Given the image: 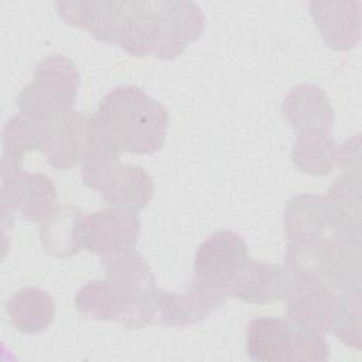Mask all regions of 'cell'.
Segmentation results:
<instances>
[{
  "label": "cell",
  "mask_w": 362,
  "mask_h": 362,
  "mask_svg": "<svg viewBox=\"0 0 362 362\" xmlns=\"http://www.w3.org/2000/svg\"><path fill=\"white\" fill-rule=\"evenodd\" d=\"M61 17L98 41L117 44L136 58L175 59L205 30V16L192 1H64Z\"/></svg>",
  "instance_id": "cell-1"
},
{
  "label": "cell",
  "mask_w": 362,
  "mask_h": 362,
  "mask_svg": "<svg viewBox=\"0 0 362 362\" xmlns=\"http://www.w3.org/2000/svg\"><path fill=\"white\" fill-rule=\"evenodd\" d=\"M103 280L86 283L76 293V310L98 321H117L126 329L150 324L157 311L156 277L136 250L103 259Z\"/></svg>",
  "instance_id": "cell-2"
},
{
  "label": "cell",
  "mask_w": 362,
  "mask_h": 362,
  "mask_svg": "<svg viewBox=\"0 0 362 362\" xmlns=\"http://www.w3.org/2000/svg\"><path fill=\"white\" fill-rule=\"evenodd\" d=\"M167 127L168 112L160 102L134 85L117 86L90 116L89 148L153 154L164 146Z\"/></svg>",
  "instance_id": "cell-3"
},
{
  "label": "cell",
  "mask_w": 362,
  "mask_h": 362,
  "mask_svg": "<svg viewBox=\"0 0 362 362\" xmlns=\"http://www.w3.org/2000/svg\"><path fill=\"white\" fill-rule=\"evenodd\" d=\"M82 181L112 208L132 212L143 211L154 192L153 180L141 167L124 164L120 156L95 148L82 158Z\"/></svg>",
  "instance_id": "cell-4"
},
{
  "label": "cell",
  "mask_w": 362,
  "mask_h": 362,
  "mask_svg": "<svg viewBox=\"0 0 362 362\" xmlns=\"http://www.w3.org/2000/svg\"><path fill=\"white\" fill-rule=\"evenodd\" d=\"M78 90L75 64L61 54H51L35 65L33 81L17 96V107L21 115L44 123L71 110Z\"/></svg>",
  "instance_id": "cell-5"
},
{
  "label": "cell",
  "mask_w": 362,
  "mask_h": 362,
  "mask_svg": "<svg viewBox=\"0 0 362 362\" xmlns=\"http://www.w3.org/2000/svg\"><path fill=\"white\" fill-rule=\"evenodd\" d=\"M246 352L252 361H325L329 346L325 335H305L287 320L259 317L249 322Z\"/></svg>",
  "instance_id": "cell-6"
},
{
  "label": "cell",
  "mask_w": 362,
  "mask_h": 362,
  "mask_svg": "<svg viewBox=\"0 0 362 362\" xmlns=\"http://www.w3.org/2000/svg\"><path fill=\"white\" fill-rule=\"evenodd\" d=\"M0 215L6 228L16 212L33 222L45 221L57 208L54 181L42 173H28L21 164L1 158Z\"/></svg>",
  "instance_id": "cell-7"
},
{
  "label": "cell",
  "mask_w": 362,
  "mask_h": 362,
  "mask_svg": "<svg viewBox=\"0 0 362 362\" xmlns=\"http://www.w3.org/2000/svg\"><path fill=\"white\" fill-rule=\"evenodd\" d=\"M249 259L247 245L239 233L218 230L209 235L195 253L194 280L208 290L229 296L230 284Z\"/></svg>",
  "instance_id": "cell-8"
},
{
  "label": "cell",
  "mask_w": 362,
  "mask_h": 362,
  "mask_svg": "<svg viewBox=\"0 0 362 362\" xmlns=\"http://www.w3.org/2000/svg\"><path fill=\"white\" fill-rule=\"evenodd\" d=\"M287 279V322L305 335H325L329 332L337 293L317 274Z\"/></svg>",
  "instance_id": "cell-9"
},
{
  "label": "cell",
  "mask_w": 362,
  "mask_h": 362,
  "mask_svg": "<svg viewBox=\"0 0 362 362\" xmlns=\"http://www.w3.org/2000/svg\"><path fill=\"white\" fill-rule=\"evenodd\" d=\"M90 116L68 110L42 123L40 151L57 170H69L82 160L90 143Z\"/></svg>",
  "instance_id": "cell-10"
},
{
  "label": "cell",
  "mask_w": 362,
  "mask_h": 362,
  "mask_svg": "<svg viewBox=\"0 0 362 362\" xmlns=\"http://www.w3.org/2000/svg\"><path fill=\"white\" fill-rule=\"evenodd\" d=\"M137 212L106 208L86 216L83 247L100 260L134 250L140 236Z\"/></svg>",
  "instance_id": "cell-11"
},
{
  "label": "cell",
  "mask_w": 362,
  "mask_h": 362,
  "mask_svg": "<svg viewBox=\"0 0 362 362\" xmlns=\"http://www.w3.org/2000/svg\"><path fill=\"white\" fill-rule=\"evenodd\" d=\"M361 170H345L322 197L334 238L361 245Z\"/></svg>",
  "instance_id": "cell-12"
},
{
  "label": "cell",
  "mask_w": 362,
  "mask_h": 362,
  "mask_svg": "<svg viewBox=\"0 0 362 362\" xmlns=\"http://www.w3.org/2000/svg\"><path fill=\"white\" fill-rule=\"evenodd\" d=\"M228 298L226 293L208 290L192 279L184 293L158 290L156 315L163 325L187 327L205 320Z\"/></svg>",
  "instance_id": "cell-13"
},
{
  "label": "cell",
  "mask_w": 362,
  "mask_h": 362,
  "mask_svg": "<svg viewBox=\"0 0 362 362\" xmlns=\"http://www.w3.org/2000/svg\"><path fill=\"white\" fill-rule=\"evenodd\" d=\"M281 112L298 134H329L334 110L325 90L314 83L297 85L286 95Z\"/></svg>",
  "instance_id": "cell-14"
},
{
  "label": "cell",
  "mask_w": 362,
  "mask_h": 362,
  "mask_svg": "<svg viewBox=\"0 0 362 362\" xmlns=\"http://www.w3.org/2000/svg\"><path fill=\"white\" fill-rule=\"evenodd\" d=\"M359 1H311L310 14L325 40L334 49L354 48L361 34Z\"/></svg>",
  "instance_id": "cell-15"
},
{
  "label": "cell",
  "mask_w": 362,
  "mask_h": 362,
  "mask_svg": "<svg viewBox=\"0 0 362 362\" xmlns=\"http://www.w3.org/2000/svg\"><path fill=\"white\" fill-rule=\"evenodd\" d=\"M288 279L284 267L249 259L228 293L249 304H267L286 298Z\"/></svg>",
  "instance_id": "cell-16"
},
{
  "label": "cell",
  "mask_w": 362,
  "mask_h": 362,
  "mask_svg": "<svg viewBox=\"0 0 362 362\" xmlns=\"http://www.w3.org/2000/svg\"><path fill=\"white\" fill-rule=\"evenodd\" d=\"M361 245L332 236L318 255V276L335 293L361 290Z\"/></svg>",
  "instance_id": "cell-17"
},
{
  "label": "cell",
  "mask_w": 362,
  "mask_h": 362,
  "mask_svg": "<svg viewBox=\"0 0 362 362\" xmlns=\"http://www.w3.org/2000/svg\"><path fill=\"white\" fill-rule=\"evenodd\" d=\"M83 212L72 205H59L41 222L40 240L44 250L55 257H68L81 252L85 236Z\"/></svg>",
  "instance_id": "cell-18"
},
{
  "label": "cell",
  "mask_w": 362,
  "mask_h": 362,
  "mask_svg": "<svg viewBox=\"0 0 362 362\" xmlns=\"http://www.w3.org/2000/svg\"><path fill=\"white\" fill-rule=\"evenodd\" d=\"M283 226L290 243H315L325 239L329 228L322 197L300 194L291 198L284 209Z\"/></svg>",
  "instance_id": "cell-19"
},
{
  "label": "cell",
  "mask_w": 362,
  "mask_h": 362,
  "mask_svg": "<svg viewBox=\"0 0 362 362\" xmlns=\"http://www.w3.org/2000/svg\"><path fill=\"white\" fill-rule=\"evenodd\" d=\"M10 322L18 332L40 334L54 320L55 304L52 297L38 287H23L6 304Z\"/></svg>",
  "instance_id": "cell-20"
},
{
  "label": "cell",
  "mask_w": 362,
  "mask_h": 362,
  "mask_svg": "<svg viewBox=\"0 0 362 362\" xmlns=\"http://www.w3.org/2000/svg\"><path fill=\"white\" fill-rule=\"evenodd\" d=\"M291 160L301 173L328 175L338 163V146L329 134H298Z\"/></svg>",
  "instance_id": "cell-21"
},
{
  "label": "cell",
  "mask_w": 362,
  "mask_h": 362,
  "mask_svg": "<svg viewBox=\"0 0 362 362\" xmlns=\"http://www.w3.org/2000/svg\"><path fill=\"white\" fill-rule=\"evenodd\" d=\"M42 139V123L24 115L8 119L3 129V157L21 164L24 156L33 150H40Z\"/></svg>",
  "instance_id": "cell-22"
},
{
  "label": "cell",
  "mask_w": 362,
  "mask_h": 362,
  "mask_svg": "<svg viewBox=\"0 0 362 362\" xmlns=\"http://www.w3.org/2000/svg\"><path fill=\"white\" fill-rule=\"evenodd\" d=\"M329 332L348 346L361 349V290L337 293Z\"/></svg>",
  "instance_id": "cell-23"
}]
</instances>
